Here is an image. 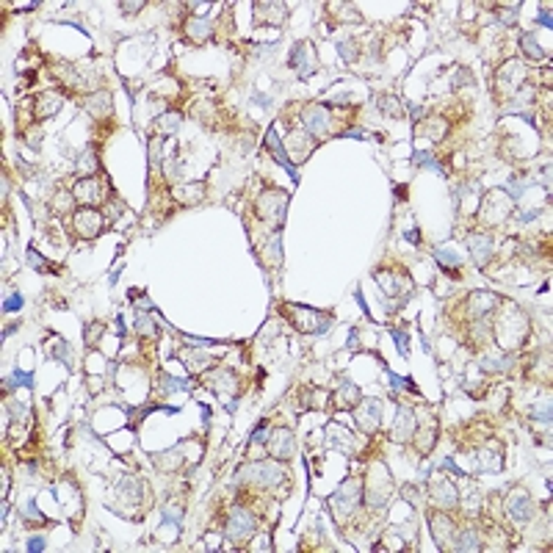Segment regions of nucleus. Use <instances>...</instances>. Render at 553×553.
<instances>
[{
  "label": "nucleus",
  "mask_w": 553,
  "mask_h": 553,
  "mask_svg": "<svg viewBox=\"0 0 553 553\" xmlns=\"http://www.w3.org/2000/svg\"><path fill=\"white\" fill-rule=\"evenodd\" d=\"M492 316H495V321H490V326H492V346H498L503 351H512V349H517V346L526 343L531 326H529V316L517 305L501 302Z\"/></svg>",
  "instance_id": "1"
},
{
  "label": "nucleus",
  "mask_w": 553,
  "mask_h": 553,
  "mask_svg": "<svg viewBox=\"0 0 553 553\" xmlns=\"http://www.w3.org/2000/svg\"><path fill=\"white\" fill-rule=\"evenodd\" d=\"M288 481V471L280 460H257L246 462L238 471V484H246L249 490H277Z\"/></svg>",
  "instance_id": "2"
},
{
  "label": "nucleus",
  "mask_w": 553,
  "mask_h": 553,
  "mask_svg": "<svg viewBox=\"0 0 553 553\" xmlns=\"http://www.w3.org/2000/svg\"><path fill=\"white\" fill-rule=\"evenodd\" d=\"M363 490H365V481H363V478H349V481H343V484L332 492L329 506H332V515H335L340 523L363 503Z\"/></svg>",
  "instance_id": "3"
},
{
  "label": "nucleus",
  "mask_w": 553,
  "mask_h": 553,
  "mask_svg": "<svg viewBox=\"0 0 553 553\" xmlns=\"http://www.w3.org/2000/svg\"><path fill=\"white\" fill-rule=\"evenodd\" d=\"M280 313L288 318L299 332H305V335L326 332V329L332 326L329 316H324V313H318V310H310V308H305V305H282Z\"/></svg>",
  "instance_id": "4"
},
{
  "label": "nucleus",
  "mask_w": 553,
  "mask_h": 553,
  "mask_svg": "<svg viewBox=\"0 0 553 553\" xmlns=\"http://www.w3.org/2000/svg\"><path fill=\"white\" fill-rule=\"evenodd\" d=\"M255 531H257V517L243 503H236L225 517V537L241 543V540H249Z\"/></svg>",
  "instance_id": "5"
},
{
  "label": "nucleus",
  "mask_w": 553,
  "mask_h": 553,
  "mask_svg": "<svg viewBox=\"0 0 553 553\" xmlns=\"http://www.w3.org/2000/svg\"><path fill=\"white\" fill-rule=\"evenodd\" d=\"M255 211L260 219H268L271 225H282L285 211H288V191L282 188H268L255 199Z\"/></svg>",
  "instance_id": "6"
},
{
  "label": "nucleus",
  "mask_w": 553,
  "mask_h": 553,
  "mask_svg": "<svg viewBox=\"0 0 553 553\" xmlns=\"http://www.w3.org/2000/svg\"><path fill=\"white\" fill-rule=\"evenodd\" d=\"M299 119H302V128H305L316 142L318 139L332 136V116H329V108H326V105H321V103L305 105L302 114H299Z\"/></svg>",
  "instance_id": "7"
},
{
  "label": "nucleus",
  "mask_w": 553,
  "mask_h": 553,
  "mask_svg": "<svg viewBox=\"0 0 553 553\" xmlns=\"http://www.w3.org/2000/svg\"><path fill=\"white\" fill-rule=\"evenodd\" d=\"M73 230H75V236L86 238V241L97 238L105 230V216H103V211H97V208H80V211H75V213H73Z\"/></svg>",
  "instance_id": "8"
},
{
  "label": "nucleus",
  "mask_w": 553,
  "mask_h": 553,
  "mask_svg": "<svg viewBox=\"0 0 553 553\" xmlns=\"http://www.w3.org/2000/svg\"><path fill=\"white\" fill-rule=\"evenodd\" d=\"M526 83V67L520 61H506L498 73H495V94H515L520 91Z\"/></svg>",
  "instance_id": "9"
},
{
  "label": "nucleus",
  "mask_w": 553,
  "mask_h": 553,
  "mask_svg": "<svg viewBox=\"0 0 553 553\" xmlns=\"http://www.w3.org/2000/svg\"><path fill=\"white\" fill-rule=\"evenodd\" d=\"M512 363H515V357L509 351L498 349V346H487L476 357V365H478L481 374H506L512 368Z\"/></svg>",
  "instance_id": "10"
},
{
  "label": "nucleus",
  "mask_w": 553,
  "mask_h": 553,
  "mask_svg": "<svg viewBox=\"0 0 553 553\" xmlns=\"http://www.w3.org/2000/svg\"><path fill=\"white\" fill-rule=\"evenodd\" d=\"M534 512H537V506H534L531 495H529L526 490L515 487V490L509 492V498H506V515H509L515 523L526 526V523H531V520H534Z\"/></svg>",
  "instance_id": "11"
},
{
  "label": "nucleus",
  "mask_w": 553,
  "mask_h": 553,
  "mask_svg": "<svg viewBox=\"0 0 553 553\" xmlns=\"http://www.w3.org/2000/svg\"><path fill=\"white\" fill-rule=\"evenodd\" d=\"M266 451H268L274 460H280V462H288V460L296 454V437H294V432H291V429H285V426H280V429H271V432H268Z\"/></svg>",
  "instance_id": "12"
},
{
  "label": "nucleus",
  "mask_w": 553,
  "mask_h": 553,
  "mask_svg": "<svg viewBox=\"0 0 553 553\" xmlns=\"http://www.w3.org/2000/svg\"><path fill=\"white\" fill-rule=\"evenodd\" d=\"M351 412L357 418V426L365 434H374L379 429V423H382V401L379 398H360V404Z\"/></svg>",
  "instance_id": "13"
},
{
  "label": "nucleus",
  "mask_w": 553,
  "mask_h": 553,
  "mask_svg": "<svg viewBox=\"0 0 553 553\" xmlns=\"http://www.w3.org/2000/svg\"><path fill=\"white\" fill-rule=\"evenodd\" d=\"M288 64H291V70H294L299 78H310L318 70V59H316L313 45H310V42H296L294 50H291Z\"/></svg>",
  "instance_id": "14"
},
{
  "label": "nucleus",
  "mask_w": 553,
  "mask_h": 553,
  "mask_svg": "<svg viewBox=\"0 0 553 553\" xmlns=\"http://www.w3.org/2000/svg\"><path fill=\"white\" fill-rule=\"evenodd\" d=\"M70 191H73L75 202H80L83 208H97V205H103V199H105L100 177H80Z\"/></svg>",
  "instance_id": "15"
},
{
  "label": "nucleus",
  "mask_w": 553,
  "mask_h": 553,
  "mask_svg": "<svg viewBox=\"0 0 553 553\" xmlns=\"http://www.w3.org/2000/svg\"><path fill=\"white\" fill-rule=\"evenodd\" d=\"M429 501H432L434 509L451 512V509H457V503H460V492H457V487H454L451 478H440V481H434V484L429 487Z\"/></svg>",
  "instance_id": "16"
},
{
  "label": "nucleus",
  "mask_w": 553,
  "mask_h": 553,
  "mask_svg": "<svg viewBox=\"0 0 553 553\" xmlns=\"http://www.w3.org/2000/svg\"><path fill=\"white\" fill-rule=\"evenodd\" d=\"M429 529H432V537L440 548H448L451 540H454V531H457V520L443 512V509H434V515H429Z\"/></svg>",
  "instance_id": "17"
},
{
  "label": "nucleus",
  "mask_w": 553,
  "mask_h": 553,
  "mask_svg": "<svg viewBox=\"0 0 553 553\" xmlns=\"http://www.w3.org/2000/svg\"><path fill=\"white\" fill-rule=\"evenodd\" d=\"M415 429H418V418H415V409H409V407H398V412H395V421L393 426H391V440L393 443H409L412 440V434H415Z\"/></svg>",
  "instance_id": "18"
},
{
  "label": "nucleus",
  "mask_w": 553,
  "mask_h": 553,
  "mask_svg": "<svg viewBox=\"0 0 553 553\" xmlns=\"http://www.w3.org/2000/svg\"><path fill=\"white\" fill-rule=\"evenodd\" d=\"M252 20L255 25H282L288 20V6L285 3H255L252 6Z\"/></svg>",
  "instance_id": "19"
},
{
  "label": "nucleus",
  "mask_w": 553,
  "mask_h": 553,
  "mask_svg": "<svg viewBox=\"0 0 553 553\" xmlns=\"http://www.w3.org/2000/svg\"><path fill=\"white\" fill-rule=\"evenodd\" d=\"M448 548H454V551H460V553L481 551L484 545H481V534H478V529H476L474 523L457 526V531H454V540H451V545H448Z\"/></svg>",
  "instance_id": "20"
},
{
  "label": "nucleus",
  "mask_w": 553,
  "mask_h": 553,
  "mask_svg": "<svg viewBox=\"0 0 553 553\" xmlns=\"http://www.w3.org/2000/svg\"><path fill=\"white\" fill-rule=\"evenodd\" d=\"M285 147H288L291 158L299 160V163H305V160H308L310 156H313V153H316L318 144H316V139H313V136H310L308 130H299V133L294 130V133L288 136V144H285Z\"/></svg>",
  "instance_id": "21"
},
{
  "label": "nucleus",
  "mask_w": 553,
  "mask_h": 553,
  "mask_svg": "<svg viewBox=\"0 0 553 553\" xmlns=\"http://www.w3.org/2000/svg\"><path fill=\"white\" fill-rule=\"evenodd\" d=\"M468 249L474 252V263L478 268H484L490 260H492V249H495V241L487 233H471L468 236Z\"/></svg>",
  "instance_id": "22"
},
{
  "label": "nucleus",
  "mask_w": 553,
  "mask_h": 553,
  "mask_svg": "<svg viewBox=\"0 0 553 553\" xmlns=\"http://www.w3.org/2000/svg\"><path fill=\"white\" fill-rule=\"evenodd\" d=\"M61 105H64V97H61L59 91H45V94H39V97L33 100V119L45 122V119L56 116V114L61 111Z\"/></svg>",
  "instance_id": "23"
},
{
  "label": "nucleus",
  "mask_w": 553,
  "mask_h": 553,
  "mask_svg": "<svg viewBox=\"0 0 553 553\" xmlns=\"http://www.w3.org/2000/svg\"><path fill=\"white\" fill-rule=\"evenodd\" d=\"M211 33H213V28H211V22H208V20H202V17H188V20H185V25H183V36H185L191 45H202V42H208V39H211Z\"/></svg>",
  "instance_id": "24"
},
{
  "label": "nucleus",
  "mask_w": 553,
  "mask_h": 553,
  "mask_svg": "<svg viewBox=\"0 0 553 553\" xmlns=\"http://www.w3.org/2000/svg\"><path fill=\"white\" fill-rule=\"evenodd\" d=\"M83 108H86L94 119H105V116L114 114V100H111L108 91H97V94H91V97L83 100Z\"/></svg>",
  "instance_id": "25"
},
{
  "label": "nucleus",
  "mask_w": 553,
  "mask_h": 553,
  "mask_svg": "<svg viewBox=\"0 0 553 553\" xmlns=\"http://www.w3.org/2000/svg\"><path fill=\"white\" fill-rule=\"evenodd\" d=\"M415 130H418V136H426L432 142H443L448 136V130H451V122L443 119V116H434V119H423Z\"/></svg>",
  "instance_id": "26"
},
{
  "label": "nucleus",
  "mask_w": 553,
  "mask_h": 553,
  "mask_svg": "<svg viewBox=\"0 0 553 553\" xmlns=\"http://www.w3.org/2000/svg\"><path fill=\"white\" fill-rule=\"evenodd\" d=\"M183 363H185V371L194 374V377H199V374H205V371L213 368V357H211L208 351L197 349V346H194L188 354H183Z\"/></svg>",
  "instance_id": "27"
},
{
  "label": "nucleus",
  "mask_w": 553,
  "mask_h": 553,
  "mask_svg": "<svg viewBox=\"0 0 553 553\" xmlns=\"http://www.w3.org/2000/svg\"><path fill=\"white\" fill-rule=\"evenodd\" d=\"M409 443L418 448L421 457H429L432 448H434V443H437V423H429V426H423V429H415V434H412Z\"/></svg>",
  "instance_id": "28"
},
{
  "label": "nucleus",
  "mask_w": 553,
  "mask_h": 553,
  "mask_svg": "<svg viewBox=\"0 0 553 553\" xmlns=\"http://www.w3.org/2000/svg\"><path fill=\"white\" fill-rule=\"evenodd\" d=\"M501 465H503V454H501V446H495V443L484 446L476 454V468L478 471H498Z\"/></svg>",
  "instance_id": "29"
},
{
  "label": "nucleus",
  "mask_w": 553,
  "mask_h": 553,
  "mask_svg": "<svg viewBox=\"0 0 553 553\" xmlns=\"http://www.w3.org/2000/svg\"><path fill=\"white\" fill-rule=\"evenodd\" d=\"M360 398H363L360 388H357V385H351V382H343V385L332 393V401H335V407H338V409H354V407L360 404Z\"/></svg>",
  "instance_id": "30"
},
{
  "label": "nucleus",
  "mask_w": 553,
  "mask_h": 553,
  "mask_svg": "<svg viewBox=\"0 0 553 553\" xmlns=\"http://www.w3.org/2000/svg\"><path fill=\"white\" fill-rule=\"evenodd\" d=\"M391 280H385V277H377V282L391 294V296H407V294H412V280L404 274V271H398V274H388Z\"/></svg>",
  "instance_id": "31"
},
{
  "label": "nucleus",
  "mask_w": 553,
  "mask_h": 553,
  "mask_svg": "<svg viewBox=\"0 0 553 553\" xmlns=\"http://www.w3.org/2000/svg\"><path fill=\"white\" fill-rule=\"evenodd\" d=\"M263 263H266V268H280L282 266V238L280 233H271L268 241H266V246H263Z\"/></svg>",
  "instance_id": "32"
},
{
  "label": "nucleus",
  "mask_w": 553,
  "mask_h": 553,
  "mask_svg": "<svg viewBox=\"0 0 553 553\" xmlns=\"http://www.w3.org/2000/svg\"><path fill=\"white\" fill-rule=\"evenodd\" d=\"M205 385L208 388H213L216 393H230V391H236V377H233V371H216V374H211L208 379H205Z\"/></svg>",
  "instance_id": "33"
},
{
  "label": "nucleus",
  "mask_w": 553,
  "mask_h": 553,
  "mask_svg": "<svg viewBox=\"0 0 553 553\" xmlns=\"http://www.w3.org/2000/svg\"><path fill=\"white\" fill-rule=\"evenodd\" d=\"M266 144H268V153H271L274 158L280 160V163H282V166H285V169H288V172L296 177V172H294V166H291V158L285 156V147H282V142L277 139V130H274V128L266 133Z\"/></svg>",
  "instance_id": "34"
},
{
  "label": "nucleus",
  "mask_w": 553,
  "mask_h": 553,
  "mask_svg": "<svg viewBox=\"0 0 553 553\" xmlns=\"http://www.w3.org/2000/svg\"><path fill=\"white\" fill-rule=\"evenodd\" d=\"M116 490H119V495H122V498H128V501H142L144 484H142L139 478H130V476H125V478L116 484Z\"/></svg>",
  "instance_id": "35"
},
{
  "label": "nucleus",
  "mask_w": 553,
  "mask_h": 553,
  "mask_svg": "<svg viewBox=\"0 0 553 553\" xmlns=\"http://www.w3.org/2000/svg\"><path fill=\"white\" fill-rule=\"evenodd\" d=\"M434 260H437L440 266H446L448 271H454V280H462V274H460V257H457L451 249L437 246V249H434Z\"/></svg>",
  "instance_id": "36"
},
{
  "label": "nucleus",
  "mask_w": 553,
  "mask_h": 553,
  "mask_svg": "<svg viewBox=\"0 0 553 553\" xmlns=\"http://www.w3.org/2000/svg\"><path fill=\"white\" fill-rule=\"evenodd\" d=\"M379 111L382 114H388V116H404L407 114V108H404V103L395 97V94H379Z\"/></svg>",
  "instance_id": "37"
},
{
  "label": "nucleus",
  "mask_w": 553,
  "mask_h": 553,
  "mask_svg": "<svg viewBox=\"0 0 553 553\" xmlns=\"http://www.w3.org/2000/svg\"><path fill=\"white\" fill-rule=\"evenodd\" d=\"M174 197H177L180 202H199V199L205 197V185H202V183L180 185V188H174Z\"/></svg>",
  "instance_id": "38"
},
{
  "label": "nucleus",
  "mask_w": 553,
  "mask_h": 553,
  "mask_svg": "<svg viewBox=\"0 0 553 553\" xmlns=\"http://www.w3.org/2000/svg\"><path fill=\"white\" fill-rule=\"evenodd\" d=\"M156 125H158L160 136H172V133H177V128H180V114H177V111H169V114H163V116L156 119Z\"/></svg>",
  "instance_id": "39"
},
{
  "label": "nucleus",
  "mask_w": 553,
  "mask_h": 553,
  "mask_svg": "<svg viewBox=\"0 0 553 553\" xmlns=\"http://www.w3.org/2000/svg\"><path fill=\"white\" fill-rule=\"evenodd\" d=\"M520 50H523L529 59H537V61H540V59H545V50L537 45L534 33H523V36H520Z\"/></svg>",
  "instance_id": "40"
},
{
  "label": "nucleus",
  "mask_w": 553,
  "mask_h": 553,
  "mask_svg": "<svg viewBox=\"0 0 553 553\" xmlns=\"http://www.w3.org/2000/svg\"><path fill=\"white\" fill-rule=\"evenodd\" d=\"M97 166H100V158H97V153L94 150H89V153H83L78 158V172L80 177H94V172H97Z\"/></svg>",
  "instance_id": "41"
},
{
  "label": "nucleus",
  "mask_w": 553,
  "mask_h": 553,
  "mask_svg": "<svg viewBox=\"0 0 553 553\" xmlns=\"http://www.w3.org/2000/svg\"><path fill=\"white\" fill-rule=\"evenodd\" d=\"M329 401H332V393H326V391H321V388H313L310 395L305 398V407H308V409H326Z\"/></svg>",
  "instance_id": "42"
},
{
  "label": "nucleus",
  "mask_w": 553,
  "mask_h": 553,
  "mask_svg": "<svg viewBox=\"0 0 553 553\" xmlns=\"http://www.w3.org/2000/svg\"><path fill=\"white\" fill-rule=\"evenodd\" d=\"M332 8H338L340 14H338V20L340 22H363V14L351 6V3H332Z\"/></svg>",
  "instance_id": "43"
},
{
  "label": "nucleus",
  "mask_w": 553,
  "mask_h": 553,
  "mask_svg": "<svg viewBox=\"0 0 553 553\" xmlns=\"http://www.w3.org/2000/svg\"><path fill=\"white\" fill-rule=\"evenodd\" d=\"M136 329H139L142 338H153L156 335V321H153V316L142 313V308L136 310Z\"/></svg>",
  "instance_id": "44"
},
{
  "label": "nucleus",
  "mask_w": 553,
  "mask_h": 553,
  "mask_svg": "<svg viewBox=\"0 0 553 553\" xmlns=\"http://www.w3.org/2000/svg\"><path fill=\"white\" fill-rule=\"evenodd\" d=\"M338 53H340V59H343L346 64H354V61H357V56H360V47H357V42H354V39H346V42H340V45H338Z\"/></svg>",
  "instance_id": "45"
},
{
  "label": "nucleus",
  "mask_w": 553,
  "mask_h": 553,
  "mask_svg": "<svg viewBox=\"0 0 553 553\" xmlns=\"http://www.w3.org/2000/svg\"><path fill=\"white\" fill-rule=\"evenodd\" d=\"M50 354H53V357H59L61 363H70V346H67L61 338H59V340H53V346H50Z\"/></svg>",
  "instance_id": "46"
},
{
  "label": "nucleus",
  "mask_w": 553,
  "mask_h": 553,
  "mask_svg": "<svg viewBox=\"0 0 553 553\" xmlns=\"http://www.w3.org/2000/svg\"><path fill=\"white\" fill-rule=\"evenodd\" d=\"M517 8H520V6H506V8H498V20H501L503 25H512V22L517 20V14H520Z\"/></svg>",
  "instance_id": "47"
},
{
  "label": "nucleus",
  "mask_w": 553,
  "mask_h": 553,
  "mask_svg": "<svg viewBox=\"0 0 553 553\" xmlns=\"http://www.w3.org/2000/svg\"><path fill=\"white\" fill-rule=\"evenodd\" d=\"M163 388H166V391H188L191 385L183 382V379H174V377H163Z\"/></svg>",
  "instance_id": "48"
},
{
  "label": "nucleus",
  "mask_w": 553,
  "mask_h": 553,
  "mask_svg": "<svg viewBox=\"0 0 553 553\" xmlns=\"http://www.w3.org/2000/svg\"><path fill=\"white\" fill-rule=\"evenodd\" d=\"M103 329H105V326H103L100 321H94V324L86 329V343H89V346H94V340H97V335H103Z\"/></svg>",
  "instance_id": "49"
},
{
  "label": "nucleus",
  "mask_w": 553,
  "mask_h": 553,
  "mask_svg": "<svg viewBox=\"0 0 553 553\" xmlns=\"http://www.w3.org/2000/svg\"><path fill=\"white\" fill-rule=\"evenodd\" d=\"M468 83H474V78H471V70H457V78H451V86H454V89H460V86H468Z\"/></svg>",
  "instance_id": "50"
},
{
  "label": "nucleus",
  "mask_w": 553,
  "mask_h": 553,
  "mask_svg": "<svg viewBox=\"0 0 553 553\" xmlns=\"http://www.w3.org/2000/svg\"><path fill=\"white\" fill-rule=\"evenodd\" d=\"M11 388H17V385H25V388H33V377H28V374H22V371H17L14 374V379L8 382Z\"/></svg>",
  "instance_id": "51"
},
{
  "label": "nucleus",
  "mask_w": 553,
  "mask_h": 553,
  "mask_svg": "<svg viewBox=\"0 0 553 553\" xmlns=\"http://www.w3.org/2000/svg\"><path fill=\"white\" fill-rule=\"evenodd\" d=\"M28 263H31L33 268H39V271H47V263H45V260H42V257H39L33 249H28Z\"/></svg>",
  "instance_id": "52"
},
{
  "label": "nucleus",
  "mask_w": 553,
  "mask_h": 553,
  "mask_svg": "<svg viewBox=\"0 0 553 553\" xmlns=\"http://www.w3.org/2000/svg\"><path fill=\"white\" fill-rule=\"evenodd\" d=\"M401 495H404L412 506H418V503H421V498H418V487H401Z\"/></svg>",
  "instance_id": "53"
},
{
  "label": "nucleus",
  "mask_w": 553,
  "mask_h": 553,
  "mask_svg": "<svg viewBox=\"0 0 553 553\" xmlns=\"http://www.w3.org/2000/svg\"><path fill=\"white\" fill-rule=\"evenodd\" d=\"M139 8H144L142 0H136V3H119V11H122V14H136Z\"/></svg>",
  "instance_id": "54"
},
{
  "label": "nucleus",
  "mask_w": 553,
  "mask_h": 553,
  "mask_svg": "<svg viewBox=\"0 0 553 553\" xmlns=\"http://www.w3.org/2000/svg\"><path fill=\"white\" fill-rule=\"evenodd\" d=\"M393 335H395V340H398V351L407 357V335H404V332H398V329H393Z\"/></svg>",
  "instance_id": "55"
},
{
  "label": "nucleus",
  "mask_w": 553,
  "mask_h": 553,
  "mask_svg": "<svg viewBox=\"0 0 553 553\" xmlns=\"http://www.w3.org/2000/svg\"><path fill=\"white\" fill-rule=\"evenodd\" d=\"M22 308V299H20V294H14L8 302H6V310H20Z\"/></svg>",
  "instance_id": "56"
},
{
  "label": "nucleus",
  "mask_w": 553,
  "mask_h": 553,
  "mask_svg": "<svg viewBox=\"0 0 553 553\" xmlns=\"http://www.w3.org/2000/svg\"><path fill=\"white\" fill-rule=\"evenodd\" d=\"M28 548H31V551H42V548H45V540H42V537H36V540H31V543H28Z\"/></svg>",
  "instance_id": "57"
},
{
  "label": "nucleus",
  "mask_w": 553,
  "mask_h": 553,
  "mask_svg": "<svg viewBox=\"0 0 553 553\" xmlns=\"http://www.w3.org/2000/svg\"><path fill=\"white\" fill-rule=\"evenodd\" d=\"M540 22H545V25H551V14H548V8L540 14Z\"/></svg>",
  "instance_id": "58"
}]
</instances>
